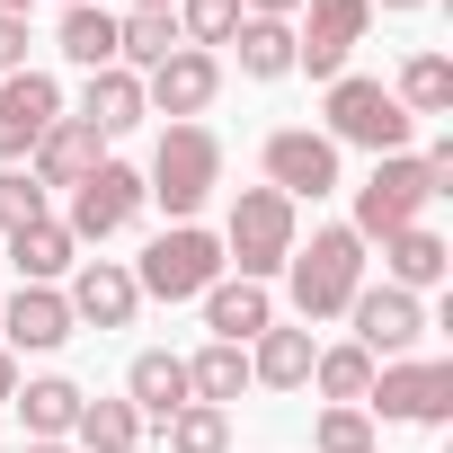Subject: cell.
<instances>
[{
	"label": "cell",
	"mask_w": 453,
	"mask_h": 453,
	"mask_svg": "<svg viewBox=\"0 0 453 453\" xmlns=\"http://www.w3.org/2000/svg\"><path fill=\"white\" fill-rule=\"evenodd\" d=\"M72 435H81V453H134L142 444V418H134V400H81Z\"/></svg>",
	"instance_id": "30"
},
{
	"label": "cell",
	"mask_w": 453,
	"mask_h": 453,
	"mask_svg": "<svg viewBox=\"0 0 453 453\" xmlns=\"http://www.w3.org/2000/svg\"><path fill=\"white\" fill-rule=\"evenodd\" d=\"M213 187H222V142L204 125H169L160 151H151V169H142V204H160L169 222H196Z\"/></svg>",
	"instance_id": "2"
},
{
	"label": "cell",
	"mask_w": 453,
	"mask_h": 453,
	"mask_svg": "<svg viewBox=\"0 0 453 453\" xmlns=\"http://www.w3.org/2000/svg\"><path fill=\"white\" fill-rule=\"evenodd\" d=\"M213 276H222V241L204 232V222H169V232L142 250V267H134V285L160 294V303H196Z\"/></svg>",
	"instance_id": "6"
},
{
	"label": "cell",
	"mask_w": 453,
	"mask_h": 453,
	"mask_svg": "<svg viewBox=\"0 0 453 453\" xmlns=\"http://www.w3.org/2000/svg\"><path fill=\"white\" fill-rule=\"evenodd\" d=\"M365 27H373V10H365V0H303V27H294V72L338 81V72H347V54L365 45Z\"/></svg>",
	"instance_id": "9"
},
{
	"label": "cell",
	"mask_w": 453,
	"mask_h": 453,
	"mask_svg": "<svg viewBox=\"0 0 453 453\" xmlns=\"http://www.w3.org/2000/svg\"><path fill=\"white\" fill-rule=\"evenodd\" d=\"M27 160H36L27 178H36V187L54 196V187H81V178H89V169L107 160V142H98V134H89L81 116H54V125H45V142H36Z\"/></svg>",
	"instance_id": "17"
},
{
	"label": "cell",
	"mask_w": 453,
	"mask_h": 453,
	"mask_svg": "<svg viewBox=\"0 0 453 453\" xmlns=\"http://www.w3.org/2000/svg\"><path fill=\"white\" fill-rule=\"evenodd\" d=\"M10 391H19V356H10V347H0V400H10Z\"/></svg>",
	"instance_id": "37"
},
{
	"label": "cell",
	"mask_w": 453,
	"mask_h": 453,
	"mask_svg": "<svg viewBox=\"0 0 453 453\" xmlns=\"http://www.w3.org/2000/svg\"><path fill=\"white\" fill-rule=\"evenodd\" d=\"M267 187L285 196V204H320V196H338V142L329 134H311V125H285V134H267Z\"/></svg>",
	"instance_id": "10"
},
{
	"label": "cell",
	"mask_w": 453,
	"mask_h": 453,
	"mask_svg": "<svg viewBox=\"0 0 453 453\" xmlns=\"http://www.w3.org/2000/svg\"><path fill=\"white\" fill-rule=\"evenodd\" d=\"M347 320H356V347H365L373 365H391V356H409V347L426 338V303L400 294V285H365V294L347 303Z\"/></svg>",
	"instance_id": "11"
},
{
	"label": "cell",
	"mask_w": 453,
	"mask_h": 453,
	"mask_svg": "<svg viewBox=\"0 0 453 453\" xmlns=\"http://www.w3.org/2000/svg\"><path fill=\"white\" fill-rule=\"evenodd\" d=\"M134 10H178V0H134Z\"/></svg>",
	"instance_id": "40"
},
{
	"label": "cell",
	"mask_w": 453,
	"mask_h": 453,
	"mask_svg": "<svg viewBox=\"0 0 453 453\" xmlns=\"http://www.w3.org/2000/svg\"><path fill=\"white\" fill-rule=\"evenodd\" d=\"M311 382H320V400L329 409H365V391H373V356L347 338V347H320L311 356Z\"/></svg>",
	"instance_id": "29"
},
{
	"label": "cell",
	"mask_w": 453,
	"mask_h": 453,
	"mask_svg": "<svg viewBox=\"0 0 453 453\" xmlns=\"http://www.w3.org/2000/svg\"><path fill=\"white\" fill-rule=\"evenodd\" d=\"M285 276H294V311H303V320H338V311L365 294V241L347 232V222H320L311 241H294Z\"/></svg>",
	"instance_id": "1"
},
{
	"label": "cell",
	"mask_w": 453,
	"mask_h": 453,
	"mask_svg": "<svg viewBox=\"0 0 453 453\" xmlns=\"http://www.w3.org/2000/svg\"><path fill=\"white\" fill-rule=\"evenodd\" d=\"M213 89H222V63H213V54H196V45H178L160 72H142V107H151V116H169V125H196V116L213 107Z\"/></svg>",
	"instance_id": "14"
},
{
	"label": "cell",
	"mask_w": 453,
	"mask_h": 453,
	"mask_svg": "<svg viewBox=\"0 0 453 453\" xmlns=\"http://www.w3.org/2000/svg\"><path fill=\"white\" fill-rule=\"evenodd\" d=\"M134 213H142V169H125V160H98V169L72 187V213H63V232L89 250V241H116Z\"/></svg>",
	"instance_id": "8"
},
{
	"label": "cell",
	"mask_w": 453,
	"mask_h": 453,
	"mask_svg": "<svg viewBox=\"0 0 453 453\" xmlns=\"http://www.w3.org/2000/svg\"><path fill=\"white\" fill-rule=\"evenodd\" d=\"M63 10H89V0H63Z\"/></svg>",
	"instance_id": "42"
},
{
	"label": "cell",
	"mask_w": 453,
	"mask_h": 453,
	"mask_svg": "<svg viewBox=\"0 0 453 453\" xmlns=\"http://www.w3.org/2000/svg\"><path fill=\"white\" fill-rule=\"evenodd\" d=\"M10 258H19V285H54V276L81 267V241L45 213V222H27V232H10Z\"/></svg>",
	"instance_id": "23"
},
{
	"label": "cell",
	"mask_w": 453,
	"mask_h": 453,
	"mask_svg": "<svg viewBox=\"0 0 453 453\" xmlns=\"http://www.w3.org/2000/svg\"><path fill=\"white\" fill-rule=\"evenodd\" d=\"M54 45H63V63H81V72H107L116 63V10H63V27H54Z\"/></svg>",
	"instance_id": "26"
},
{
	"label": "cell",
	"mask_w": 453,
	"mask_h": 453,
	"mask_svg": "<svg viewBox=\"0 0 453 453\" xmlns=\"http://www.w3.org/2000/svg\"><path fill=\"white\" fill-rule=\"evenodd\" d=\"M241 19H303V0H241Z\"/></svg>",
	"instance_id": "36"
},
{
	"label": "cell",
	"mask_w": 453,
	"mask_h": 453,
	"mask_svg": "<svg viewBox=\"0 0 453 453\" xmlns=\"http://www.w3.org/2000/svg\"><path fill=\"white\" fill-rule=\"evenodd\" d=\"M10 72H27V19L0 10V81H10Z\"/></svg>",
	"instance_id": "35"
},
{
	"label": "cell",
	"mask_w": 453,
	"mask_h": 453,
	"mask_svg": "<svg viewBox=\"0 0 453 453\" xmlns=\"http://www.w3.org/2000/svg\"><path fill=\"white\" fill-rule=\"evenodd\" d=\"M187 391H196L204 409H232V400L250 391V347H222V338H204V347L187 356Z\"/></svg>",
	"instance_id": "24"
},
{
	"label": "cell",
	"mask_w": 453,
	"mask_h": 453,
	"mask_svg": "<svg viewBox=\"0 0 453 453\" xmlns=\"http://www.w3.org/2000/svg\"><path fill=\"white\" fill-rule=\"evenodd\" d=\"M435 204V187H426V169H418V151H382L373 169H365V187H356V222L347 232L373 250V241H391V232H409V222Z\"/></svg>",
	"instance_id": "5"
},
{
	"label": "cell",
	"mask_w": 453,
	"mask_h": 453,
	"mask_svg": "<svg viewBox=\"0 0 453 453\" xmlns=\"http://www.w3.org/2000/svg\"><path fill=\"white\" fill-rule=\"evenodd\" d=\"M160 435H169V453H232V418H222V409H204V400H187Z\"/></svg>",
	"instance_id": "32"
},
{
	"label": "cell",
	"mask_w": 453,
	"mask_h": 453,
	"mask_svg": "<svg viewBox=\"0 0 453 453\" xmlns=\"http://www.w3.org/2000/svg\"><path fill=\"white\" fill-rule=\"evenodd\" d=\"M178 45H196V54H213V45H232V27H241V0H178Z\"/></svg>",
	"instance_id": "31"
},
{
	"label": "cell",
	"mask_w": 453,
	"mask_h": 453,
	"mask_svg": "<svg viewBox=\"0 0 453 453\" xmlns=\"http://www.w3.org/2000/svg\"><path fill=\"white\" fill-rule=\"evenodd\" d=\"M63 303H72V329H125L142 311V285H134L125 258H81L72 285H63Z\"/></svg>",
	"instance_id": "12"
},
{
	"label": "cell",
	"mask_w": 453,
	"mask_h": 453,
	"mask_svg": "<svg viewBox=\"0 0 453 453\" xmlns=\"http://www.w3.org/2000/svg\"><path fill=\"white\" fill-rule=\"evenodd\" d=\"M196 303H204V329H213L222 347H250L258 329H276V303H267V285H250V276H213Z\"/></svg>",
	"instance_id": "16"
},
{
	"label": "cell",
	"mask_w": 453,
	"mask_h": 453,
	"mask_svg": "<svg viewBox=\"0 0 453 453\" xmlns=\"http://www.w3.org/2000/svg\"><path fill=\"white\" fill-rule=\"evenodd\" d=\"M311 444L320 453H382L373 444V409H320L311 418Z\"/></svg>",
	"instance_id": "33"
},
{
	"label": "cell",
	"mask_w": 453,
	"mask_h": 453,
	"mask_svg": "<svg viewBox=\"0 0 453 453\" xmlns=\"http://www.w3.org/2000/svg\"><path fill=\"white\" fill-rule=\"evenodd\" d=\"M54 116H63L54 72H10V81H0V169H19V160L45 142Z\"/></svg>",
	"instance_id": "13"
},
{
	"label": "cell",
	"mask_w": 453,
	"mask_h": 453,
	"mask_svg": "<svg viewBox=\"0 0 453 453\" xmlns=\"http://www.w3.org/2000/svg\"><path fill=\"white\" fill-rule=\"evenodd\" d=\"M444 276H453V250L426 232V222H409V232L382 241V285H400V294H435Z\"/></svg>",
	"instance_id": "19"
},
{
	"label": "cell",
	"mask_w": 453,
	"mask_h": 453,
	"mask_svg": "<svg viewBox=\"0 0 453 453\" xmlns=\"http://www.w3.org/2000/svg\"><path fill=\"white\" fill-rule=\"evenodd\" d=\"M391 98L409 107V125H418V116H453V63H444V54H409L400 81H391Z\"/></svg>",
	"instance_id": "28"
},
{
	"label": "cell",
	"mask_w": 453,
	"mask_h": 453,
	"mask_svg": "<svg viewBox=\"0 0 453 453\" xmlns=\"http://www.w3.org/2000/svg\"><path fill=\"white\" fill-rule=\"evenodd\" d=\"M151 107H142V81L125 72V63H107V72H89V89H81V125L98 134V142H116V134H134Z\"/></svg>",
	"instance_id": "20"
},
{
	"label": "cell",
	"mask_w": 453,
	"mask_h": 453,
	"mask_svg": "<svg viewBox=\"0 0 453 453\" xmlns=\"http://www.w3.org/2000/svg\"><path fill=\"white\" fill-rule=\"evenodd\" d=\"M232 45H241V72L250 81H285L294 72V19H241Z\"/></svg>",
	"instance_id": "27"
},
{
	"label": "cell",
	"mask_w": 453,
	"mask_h": 453,
	"mask_svg": "<svg viewBox=\"0 0 453 453\" xmlns=\"http://www.w3.org/2000/svg\"><path fill=\"white\" fill-rule=\"evenodd\" d=\"M169 54H178V19H169V10H125V19H116V63H125L134 81L160 72Z\"/></svg>",
	"instance_id": "25"
},
{
	"label": "cell",
	"mask_w": 453,
	"mask_h": 453,
	"mask_svg": "<svg viewBox=\"0 0 453 453\" xmlns=\"http://www.w3.org/2000/svg\"><path fill=\"white\" fill-rule=\"evenodd\" d=\"M27 453H72V444H27Z\"/></svg>",
	"instance_id": "41"
},
{
	"label": "cell",
	"mask_w": 453,
	"mask_h": 453,
	"mask_svg": "<svg viewBox=\"0 0 453 453\" xmlns=\"http://www.w3.org/2000/svg\"><path fill=\"white\" fill-rule=\"evenodd\" d=\"M365 10H426V0H365Z\"/></svg>",
	"instance_id": "38"
},
{
	"label": "cell",
	"mask_w": 453,
	"mask_h": 453,
	"mask_svg": "<svg viewBox=\"0 0 453 453\" xmlns=\"http://www.w3.org/2000/svg\"><path fill=\"white\" fill-rule=\"evenodd\" d=\"M311 329H258L250 338V382H267V391H303L311 382Z\"/></svg>",
	"instance_id": "22"
},
{
	"label": "cell",
	"mask_w": 453,
	"mask_h": 453,
	"mask_svg": "<svg viewBox=\"0 0 453 453\" xmlns=\"http://www.w3.org/2000/svg\"><path fill=\"white\" fill-rule=\"evenodd\" d=\"M365 409H382V418H400V426H444V418H453V365H435V356H391V365H373Z\"/></svg>",
	"instance_id": "7"
},
{
	"label": "cell",
	"mask_w": 453,
	"mask_h": 453,
	"mask_svg": "<svg viewBox=\"0 0 453 453\" xmlns=\"http://www.w3.org/2000/svg\"><path fill=\"white\" fill-rule=\"evenodd\" d=\"M125 400H134V418L142 426H169L196 391H187V356H169V347H142L134 356V373H125Z\"/></svg>",
	"instance_id": "18"
},
{
	"label": "cell",
	"mask_w": 453,
	"mask_h": 453,
	"mask_svg": "<svg viewBox=\"0 0 453 453\" xmlns=\"http://www.w3.org/2000/svg\"><path fill=\"white\" fill-rule=\"evenodd\" d=\"M10 400H19V418H27V444H63L89 391H81V382H63V373H36V382H19Z\"/></svg>",
	"instance_id": "21"
},
{
	"label": "cell",
	"mask_w": 453,
	"mask_h": 453,
	"mask_svg": "<svg viewBox=\"0 0 453 453\" xmlns=\"http://www.w3.org/2000/svg\"><path fill=\"white\" fill-rule=\"evenodd\" d=\"M63 338H72L63 285H19L10 303H0V347H10V356H54Z\"/></svg>",
	"instance_id": "15"
},
{
	"label": "cell",
	"mask_w": 453,
	"mask_h": 453,
	"mask_svg": "<svg viewBox=\"0 0 453 453\" xmlns=\"http://www.w3.org/2000/svg\"><path fill=\"white\" fill-rule=\"evenodd\" d=\"M222 267H241L250 285H267V276H285V258H294V204L276 196V187H241L232 196V222H222Z\"/></svg>",
	"instance_id": "3"
},
{
	"label": "cell",
	"mask_w": 453,
	"mask_h": 453,
	"mask_svg": "<svg viewBox=\"0 0 453 453\" xmlns=\"http://www.w3.org/2000/svg\"><path fill=\"white\" fill-rule=\"evenodd\" d=\"M320 116H329V142H356V151H373V160H382V151H409V134H418L409 107H400L382 81H365V72H338Z\"/></svg>",
	"instance_id": "4"
},
{
	"label": "cell",
	"mask_w": 453,
	"mask_h": 453,
	"mask_svg": "<svg viewBox=\"0 0 453 453\" xmlns=\"http://www.w3.org/2000/svg\"><path fill=\"white\" fill-rule=\"evenodd\" d=\"M0 10H10V19H27V10H36V0H0Z\"/></svg>",
	"instance_id": "39"
},
{
	"label": "cell",
	"mask_w": 453,
	"mask_h": 453,
	"mask_svg": "<svg viewBox=\"0 0 453 453\" xmlns=\"http://www.w3.org/2000/svg\"><path fill=\"white\" fill-rule=\"evenodd\" d=\"M27 222H45V187L27 169H0V232H27Z\"/></svg>",
	"instance_id": "34"
}]
</instances>
